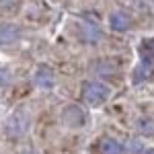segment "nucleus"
<instances>
[{
    "mask_svg": "<svg viewBox=\"0 0 154 154\" xmlns=\"http://www.w3.org/2000/svg\"><path fill=\"white\" fill-rule=\"evenodd\" d=\"M80 95L88 107H103L111 97V88L101 80H84Z\"/></svg>",
    "mask_w": 154,
    "mask_h": 154,
    "instance_id": "1",
    "label": "nucleus"
},
{
    "mask_svg": "<svg viewBox=\"0 0 154 154\" xmlns=\"http://www.w3.org/2000/svg\"><path fill=\"white\" fill-rule=\"evenodd\" d=\"M62 121H64L66 128H72V130L84 128V123H86V111L80 105L70 103V105L64 107V111H62Z\"/></svg>",
    "mask_w": 154,
    "mask_h": 154,
    "instance_id": "2",
    "label": "nucleus"
},
{
    "mask_svg": "<svg viewBox=\"0 0 154 154\" xmlns=\"http://www.w3.org/2000/svg\"><path fill=\"white\" fill-rule=\"evenodd\" d=\"M27 130H29V115L25 111H14L11 117L6 119V131L12 138H21Z\"/></svg>",
    "mask_w": 154,
    "mask_h": 154,
    "instance_id": "3",
    "label": "nucleus"
},
{
    "mask_svg": "<svg viewBox=\"0 0 154 154\" xmlns=\"http://www.w3.org/2000/svg\"><path fill=\"white\" fill-rule=\"evenodd\" d=\"M33 82H35L37 88H43V91H51V88L56 86V72L51 70L49 66L41 64V66H37L35 76H33Z\"/></svg>",
    "mask_w": 154,
    "mask_h": 154,
    "instance_id": "4",
    "label": "nucleus"
},
{
    "mask_svg": "<svg viewBox=\"0 0 154 154\" xmlns=\"http://www.w3.org/2000/svg\"><path fill=\"white\" fill-rule=\"evenodd\" d=\"M78 33H80V39L84 43H88V45H97L101 41V37H103L99 25L93 23V21H82L78 25Z\"/></svg>",
    "mask_w": 154,
    "mask_h": 154,
    "instance_id": "5",
    "label": "nucleus"
},
{
    "mask_svg": "<svg viewBox=\"0 0 154 154\" xmlns=\"http://www.w3.org/2000/svg\"><path fill=\"white\" fill-rule=\"evenodd\" d=\"M109 27H111L113 31H117V33H125V31H130V27H131L130 14H125L123 11L111 12V14H109Z\"/></svg>",
    "mask_w": 154,
    "mask_h": 154,
    "instance_id": "6",
    "label": "nucleus"
},
{
    "mask_svg": "<svg viewBox=\"0 0 154 154\" xmlns=\"http://www.w3.org/2000/svg\"><path fill=\"white\" fill-rule=\"evenodd\" d=\"M21 39V29L14 23L0 25V45H12Z\"/></svg>",
    "mask_w": 154,
    "mask_h": 154,
    "instance_id": "7",
    "label": "nucleus"
},
{
    "mask_svg": "<svg viewBox=\"0 0 154 154\" xmlns=\"http://www.w3.org/2000/svg\"><path fill=\"white\" fill-rule=\"evenodd\" d=\"M125 152V146L115 140V138H101V142H99V154H123Z\"/></svg>",
    "mask_w": 154,
    "mask_h": 154,
    "instance_id": "8",
    "label": "nucleus"
},
{
    "mask_svg": "<svg viewBox=\"0 0 154 154\" xmlns=\"http://www.w3.org/2000/svg\"><path fill=\"white\" fill-rule=\"evenodd\" d=\"M150 62L148 60H142V64L134 70V76H131V80H134V84H140V82H144L148 76H150Z\"/></svg>",
    "mask_w": 154,
    "mask_h": 154,
    "instance_id": "9",
    "label": "nucleus"
},
{
    "mask_svg": "<svg viewBox=\"0 0 154 154\" xmlns=\"http://www.w3.org/2000/svg\"><path fill=\"white\" fill-rule=\"evenodd\" d=\"M136 128H138L140 134H152L154 131V121L150 117H140L138 123H136Z\"/></svg>",
    "mask_w": 154,
    "mask_h": 154,
    "instance_id": "10",
    "label": "nucleus"
},
{
    "mask_svg": "<svg viewBox=\"0 0 154 154\" xmlns=\"http://www.w3.org/2000/svg\"><path fill=\"white\" fill-rule=\"evenodd\" d=\"M111 70H113V66L109 62H97V64H93V72L95 74H101V76H109Z\"/></svg>",
    "mask_w": 154,
    "mask_h": 154,
    "instance_id": "11",
    "label": "nucleus"
},
{
    "mask_svg": "<svg viewBox=\"0 0 154 154\" xmlns=\"http://www.w3.org/2000/svg\"><path fill=\"white\" fill-rule=\"evenodd\" d=\"M19 6V0H0V12H14Z\"/></svg>",
    "mask_w": 154,
    "mask_h": 154,
    "instance_id": "12",
    "label": "nucleus"
},
{
    "mask_svg": "<svg viewBox=\"0 0 154 154\" xmlns=\"http://www.w3.org/2000/svg\"><path fill=\"white\" fill-rule=\"evenodd\" d=\"M146 48H148V54H150V56L154 58V39H150V43H148Z\"/></svg>",
    "mask_w": 154,
    "mask_h": 154,
    "instance_id": "13",
    "label": "nucleus"
},
{
    "mask_svg": "<svg viewBox=\"0 0 154 154\" xmlns=\"http://www.w3.org/2000/svg\"><path fill=\"white\" fill-rule=\"evenodd\" d=\"M25 154H33V152H25Z\"/></svg>",
    "mask_w": 154,
    "mask_h": 154,
    "instance_id": "14",
    "label": "nucleus"
}]
</instances>
